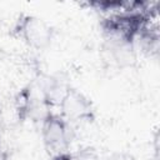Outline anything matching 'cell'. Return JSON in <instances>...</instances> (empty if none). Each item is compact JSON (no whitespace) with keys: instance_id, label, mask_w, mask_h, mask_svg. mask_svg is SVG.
Wrapping results in <instances>:
<instances>
[{"instance_id":"2","label":"cell","mask_w":160,"mask_h":160,"mask_svg":"<svg viewBox=\"0 0 160 160\" xmlns=\"http://www.w3.org/2000/svg\"><path fill=\"white\" fill-rule=\"evenodd\" d=\"M41 138L45 151L50 158L66 154L72 141L71 125L59 114L50 112L42 121Z\"/></svg>"},{"instance_id":"1","label":"cell","mask_w":160,"mask_h":160,"mask_svg":"<svg viewBox=\"0 0 160 160\" xmlns=\"http://www.w3.org/2000/svg\"><path fill=\"white\" fill-rule=\"evenodd\" d=\"M158 15L156 6L146 12H122L101 19L100 29L104 42H134L140 30Z\"/></svg>"},{"instance_id":"10","label":"cell","mask_w":160,"mask_h":160,"mask_svg":"<svg viewBox=\"0 0 160 160\" xmlns=\"http://www.w3.org/2000/svg\"><path fill=\"white\" fill-rule=\"evenodd\" d=\"M51 160H70V151L66 152V154H62V155H58V156H54V158H50Z\"/></svg>"},{"instance_id":"11","label":"cell","mask_w":160,"mask_h":160,"mask_svg":"<svg viewBox=\"0 0 160 160\" xmlns=\"http://www.w3.org/2000/svg\"><path fill=\"white\" fill-rule=\"evenodd\" d=\"M0 160H9L8 154L5 151H2V150H0Z\"/></svg>"},{"instance_id":"6","label":"cell","mask_w":160,"mask_h":160,"mask_svg":"<svg viewBox=\"0 0 160 160\" xmlns=\"http://www.w3.org/2000/svg\"><path fill=\"white\" fill-rule=\"evenodd\" d=\"M134 45H138L141 52L146 54L148 56H158L160 50L159 25L152 24V20H150L136 35Z\"/></svg>"},{"instance_id":"9","label":"cell","mask_w":160,"mask_h":160,"mask_svg":"<svg viewBox=\"0 0 160 160\" xmlns=\"http://www.w3.org/2000/svg\"><path fill=\"white\" fill-rule=\"evenodd\" d=\"M106 160H135L132 155L124 152V151H115L112 152Z\"/></svg>"},{"instance_id":"4","label":"cell","mask_w":160,"mask_h":160,"mask_svg":"<svg viewBox=\"0 0 160 160\" xmlns=\"http://www.w3.org/2000/svg\"><path fill=\"white\" fill-rule=\"evenodd\" d=\"M60 116L69 124L71 122H91L95 119L92 102L81 91L72 86H68L59 101Z\"/></svg>"},{"instance_id":"8","label":"cell","mask_w":160,"mask_h":160,"mask_svg":"<svg viewBox=\"0 0 160 160\" xmlns=\"http://www.w3.org/2000/svg\"><path fill=\"white\" fill-rule=\"evenodd\" d=\"M70 160H100V156L95 148L85 146L70 152Z\"/></svg>"},{"instance_id":"7","label":"cell","mask_w":160,"mask_h":160,"mask_svg":"<svg viewBox=\"0 0 160 160\" xmlns=\"http://www.w3.org/2000/svg\"><path fill=\"white\" fill-rule=\"evenodd\" d=\"M31 84H28L21 90H19L14 98V108L20 121H25L29 119L30 109H31Z\"/></svg>"},{"instance_id":"3","label":"cell","mask_w":160,"mask_h":160,"mask_svg":"<svg viewBox=\"0 0 160 160\" xmlns=\"http://www.w3.org/2000/svg\"><path fill=\"white\" fill-rule=\"evenodd\" d=\"M12 32L28 46L35 50L46 49L54 38L52 26H50L45 20L29 14H24L19 18Z\"/></svg>"},{"instance_id":"5","label":"cell","mask_w":160,"mask_h":160,"mask_svg":"<svg viewBox=\"0 0 160 160\" xmlns=\"http://www.w3.org/2000/svg\"><path fill=\"white\" fill-rule=\"evenodd\" d=\"M102 49L111 62L119 68H131L136 64L134 42H104Z\"/></svg>"}]
</instances>
